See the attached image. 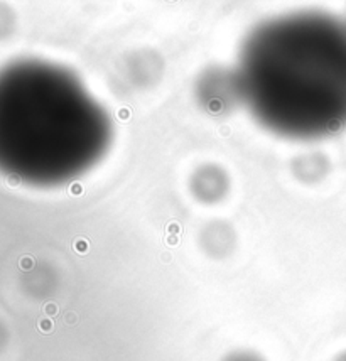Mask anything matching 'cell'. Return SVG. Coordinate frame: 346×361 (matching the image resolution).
<instances>
[{
    "label": "cell",
    "mask_w": 346,
    "mask_h": 361,
    "mask_svg": "<svg viewBox=\"0 0 346 361\" xmlns=\"http://www.w3.org/2000/svg\"><path fill=\"white\" fill-rule=\"evenodd\" d=\"M328 171H330V162L323 154L318 152L304 154L294 159L292 162V174L304 184L319 183L328 174Z\"/></svg>",
    "instance_id": "cell-6"
},
{
    "label": "cell",
    "mask_w": 346,
    "mask_h": 361,
    "mask_svg": "<svg viewBox=\"0 0 346 361\" xmlns=\"http://www.w3.org/2000/svg\"><path fill=\"white\" fill-rule=\"evenodd\" d=\"M223 361H266V360H263L258 353H255V351L239 350L225 356Z\"/></svg>",
    "instance_id": "cell-7"
},
{
    "label": "cell",
    "mask_w": 346,
    "mask_h": 361,
    "mask_svg": "<svg viewBox=\"0 0 346 361\" xmlns=\"http://www.w3.org/2000/svg\"><path fill=\"white\" fill-rule=\"evenodd\" d=\"M244 100L272 132L318 139L346 126V24L299 14L261 25L244 46Z\"/></svg>",
    "instance_id": "cell-1"
},
{
    "label": "cell",
    "mask_w": 346,
    "mask_h": 361,
    "mask_svg": "<svg viewBox=\"0 0 346 361\" xmlns=\"http://www.w3.org/2000/svg\"><path fill=\"white\" fill-rule=\"evenodd\" d=\"M200 245L206 255L213 257V259H223V257L230 255L235 248V230L227 221H210L200 231Z\"/></svg>",
    "instance_id": "cell-5"
},
{
    "label": "cell",
    "mask_w": 346,
    "mask_h": 361,
    "mask_svg": "<svg viewBox=\"0 0 346 361\" xmlns=\"http://www.w3.org/2000/svg\"><path fill=\"white\" fill-rule=\"evenodd\" d=\"M196 93L200 105L213 115L227 114L244 100L239 75L222 68L208 70L198 81Z\"/></svg>",
    "instance_id": "cell-3"
},
{
    "label": "cell",
    "mask_w": 346,
    "mask_h": 361,
    "mask_svg": "<svg viewBox=\"0 0 346 361\" xmlns=\"http://www.w3.org/2000/svg\"><path fill=\"white\" fill-rule=\"evenodd\" d=\"M335 361H346V351H343V353L338 355V358H336Z\"/></svg>",
    "instance_id": "cell-8"
},
{
    "label": "cell",
    "mask_w": 346,
    "mask_h": 361,
    "mask_svg": "<svg viewBox=\"0 0 346 361\" xmlns=\"http://www.w3.org/2000/svg\"><path fill=\"white\" fill-rule=\"evenodd\" d=\"M189 189L200 203H220L230 191V178L218 164H205L194 171L189 179Z\"/></svg>",
    "instance_id": "cell-4"
},
{
    "label": "cell",
    "mask_w": 346,
    "mask_h": 361,
    "mask_svg": "<svg viewBox=\"0 0 346 361\" xmlns=\"http://www.w3.org/2000/svg\"><path fill=\"white\" fill-rule=\"evenodd\" d=\"M107 111L75 75L42 61L0 70V173L53 186L95 166L110 144Z\"/></svg>",
    "instance_id": "cell-2"
}]
</instances>
